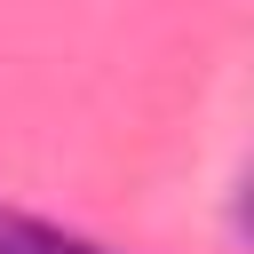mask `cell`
<instances>
[{
	"label": "cell",
	"mask_w": 254,
	"mask_h": 254,
	"mask_svg": "<svg viewBox=\"0 0 254 254\" xmlns=\"http://www.w3.org/2000/svg\"><path fill=\"white\" fill-rule=\"evenodd\" d=\"M0 254H111V246H95L79 230H56V222H40L24 206H0Z\"/></svg>",
	"instance_id": "obj_1"
}]
</instances>
